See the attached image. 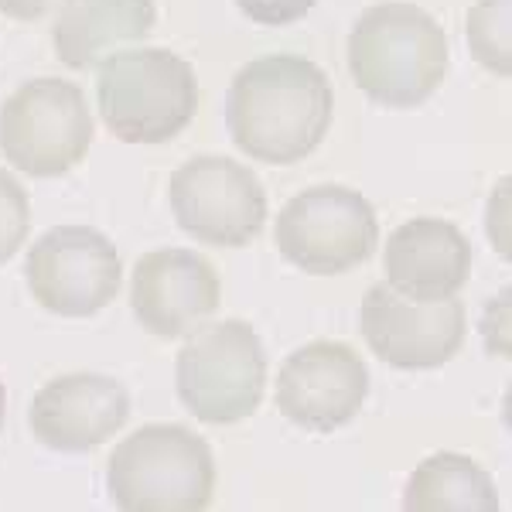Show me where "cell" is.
Segmentation results:
<instances>
[{
    "instance_id": "6da1fadb",
    "label": "cell",
    "mask_w": 512,
    "mask_h": 512,
    "mask_svg": "<svg viewBox=\"0 0 512 512\" xmlns=\"http://www.w3.org/2000/svg\"><path fill=\"white\" fill-rule=\"evenodd\" d=\"M335 93L325 69L277 52L246 62L229 82V140L260 164H297L318 151L332 127Z\"/></svg>"
},
{
    "instance_id": "7a4b0ae2",
    "label": "cell",
    "mask_w": 512,
    "mask_h": 512,
    "mask_svg": "<svg viewBox=\"0 0 512 512\" xmlns=\"http://www.w3.org/2000/svg\"><path fill=\"white\" fill-rule=\"evenodd\" d=\"M349 72L373 103L414 110L448 76V35L424 7L407 0L366 7L349 31Z\"/></svg>"
},
{
    "instance_id": "3957f363",
    "label": "cell",
    "mask_w": 512,
    "mask_h": 512,
    "mask_svg": "<svg viewBox=\"0 0 512 512\" xmlns=\"http://www.w3.org/2000/svg\"><path fill=\"white\" fill-rule=\"evenodd\" d=\"M106 489L123 512H202L216 492V458L192 427L144 424L113 448Z\"/></svg>"
},
{
    "instance_id": "277c9868",
    "label": "cell",
    "mask_w": 512,
    "mask_h": 512,
    "mask_svg": "<svg viewBox=\"0 0 512 512\" xmlns=\"http://www.w3.org/2000/svg\"><path fill=\"white\" fill-rule=\"evenodd\" d=\"M96 103L123 144H168L198 110V79L168 48H123L99 62Z\"/></svg>"
},
{
    "instance_id": "5b68a950",
    "label": "cell",
    "mask_w": 512,
    "mask_h": 512,
    "mask_svg": "<svg viewBox=\"0 0 512 512\" xmlns=\"http://www.w3.org/2000/svg\"><path fill=\"white\" fill-rule=\"evenodd\" d=\"M267 386V355L253 325L239 318L195 328L175 359V390L202 424H236L256 414Z\"/></svg>"
},
{
    "instance_id": "8992f818",
    "label": "cell",
    "mask_w": 512,
    "mask_h": 512,
    "mask_svg": "<svg viewBox=\"0 0 512 512\" xmlns=\"http://www.w3.org/2000/svg\"><path fill=\"white\" fill-rule=\"evenodd\" d=\"M93 144L86 93L65 79L21 82L0 106V154L31 178L69 175Z\"/></svg>"
},
{
    "instance_id": "52a82bcc",
    "label": "cell",
    "mask_w": 512,
    "mask_h": 512,
    "mask_svg": "<svg viewBox=\"0 0 512 512\" xmlns=\"http://www.w3.org/2000/svg\"><path fill=\"white\" fill-rule=\"evenodd\" d=\"M277 250L311 277H338L379 246V219L366 195L345 185H315L294 195L274 222Z\"/></svg>"
},
{
    "instance_id": "ba28073f",
    "label": "cell",
    "mask_w": 512,
    "mask_h": 512,
    "mask_svg": "<svg viewBox=\"0 0 512 512\" xmlns=\"http://www.w3.org/2000/svg\"><path fill=\"white\" fill-rule=\"evenodd\" d=\"M171 212L185 236L202 246L253 243L267 226V192L253 168L222 154H202L185 161L171 175Z\"/></svg>"
},
{
    "instance_id": "9c48e42d",
    "label": "cell",
    "mask_w": 512,
    "mask_h": 512,
    "mask_svg": "<svg viewBox=\"0 0 512 512\" xmlns=\"http://www.w3.org/2000/svg\"><path fill=\"white\" fill-rule=\"evenodd\" d=\"M31 297L59 318H89L120 294L123 263L110 236L93 226H55L24 260Z\"/></svg>"
},
{
    "instance_id": "30bf717a",
    "label": "cell",
    "mask_w": 512,
    "mask_h": 512,
    "mask_svg": "<svg viewBox=\"0 0 512 512\" xmlns=\"http://www.w3.org/2000/svg\"><path fill=\"white\" fill-rule=\"evenodd\" d=\"M359 332L393 369H437L465 345L468 318L458 297L410 301L390 284H373L359 304Z\"/></svg>"
},
{
    "instance_id": "8fae6325",
    "label": "cell",
    "mask_w": 512,
    "mask_h": 512,
    "mask_svg": "<svg viewBox=\"0 0 512 512\" xmlns=\"http://www.w3.org/2000/svg\"><path fill=\"white\" fill-rule=\"evenodd\" d=\"M277 410L308 434H332L352 424L369 396V369L345 342L318 338L280 362Z\"/></svg>"
},
{
    "instance_id": "7c38bea8",
    "label": "cell",
    "mask_w": 512,
    "mask_h": 512,
    "mask_svg": "<svg viewBox=\"0 0 512 512\" xmlns=\"http://www.w3.org/2000/svg\"><path fill=\"white\" fill-rule=\"evenodd\" d=\"M219 274L195 250H151L137 260L130 280V308L144 332L181 338L219 311Z\"/></svg>"
},
{
    "instance_id": "4fadbf2b",
    "label": "cell",
    "mask_w": 512,
    "mask_h": 512,
    "mask_svg": "<svg viewBox=\"0 0 512 512\" xmlns=\"http://www.w3.org/2000/svg\"><path fill=\"white\" fill-rule=\"evenodd\" d=\"M130 417V393L103 373H69L45 383L31 400L28 420L38 444L82 454L106 444Z\"/></svg>"
},
{
    "instance_id": "5bb4252c",
    "label": "cell",
    "mask_w": 512,
    "mask_h": 512,
    "mask_svg": "<svg viewBox=\"0 0 512 512\" xmlns=\"http://www.w3.org/2000/svg\"><path fill=\"white\" fill-rule=\"evenodd\" d=\"M383 270L386 284L410 301L458 297L472 274V243L448 219H410L386 239Z\"/></svg>"
},
{
    "instance_id": "9a60e30c",
    "label": "cell",
    "mask_w": 512,
    "mask_h": 512,
    "mask_svg": "<svg viewBox=\"0 0 512 512\" xmlns=\"http://www.w3.org/2000/svg\"><path fill=\"white\" fill-rule=\"evenodd\" d=\"M154 0H62L52 28L55 55L65 69H93L120 45L144 41L154 31Z\"/></svg>"
},
{
    "instance_id": "2e32d148",
    "label": "cell",
    "mask_w": 512,
    "mask_h": 512,
    "mask_svg": "<svg viewBox=\"0 0 512 512\" xmlns=\"http://www.w3.org/2000/svg\"><path fill=\"white\" fill-rule=\"evenodd\" d=\"M410 512H495L499 492L482 465L458 451H437L414 468L403 492Z\"/></svg>"
},
{
    "instance_id": "e0dca14e",
    "label": "cell",
    "mask_w": 512,
    "mask_h": 512,
    "mask_svg": "<svg viewBox=\"0 0 512 512\" xmlns=\"http://www.w3.org/2000/svg\"><path fill=\"white\" fill-rule=\"evenodd\" d=\"M509 11H512V0H478L465 18V35H468V48H472L475 62L499 79H509V72H512Z\"/></svg>"
},
{
    "instance_id": "ac0fdd59",
    "label": "cell",
    "mask_w": 512,
    "mask_h": 512,
    "mask_svg": "<svg viewBox=\"0 0 512 512\" xmlns=\"http://www.w3.org/2000/svg\"><path fill=\"white\" fill-rule=\"evenodd\" d=\"M31 229V202L21 181L0 168V267L24 246Z\"/></svg>"
},
{
    "instance_id": "d6986e66",
    "label": "cell",
    "mask_w": 512,
    "mask_h": 512,
    "mask_svg": "<svg viewBox=\"0 0 512 512\" xmlns=\"http://www.w3.org/2000/svg\"><path fill=\"white\" fill-rule=\"evenodd\" d=\"M315 4L318 0H236L239 11L263 28H287V24L301 21Z\"/></svg>"
},
{
    "instance_id": "ffe728a7",
    "label": "cell",
    "mask_w": 512,
    "mask_h": 512,
    "mask_svg": "<svg viewBox=\"0 0 512 512\" xmlns=\"http://www.w3.org/2000/svg\"><path fill=\"white\" fill-rule=\"evenodd\" d=\"M62 7V0H0V11L14 21H41Z\"/></svg>"
},
{
    "instance_id": "44dd1931",
    "label": "cell",
    "mask_w": 512,
    "mask_h": 512,
    "mask_svg": "<svg viewBox=\"0 0 512 512\" xmlns=\"http://www.w3.org/2000/svg\"><path fill=\"white\" fill-rule=\"evenodd\" d=\"M4 410H7V393H4V383H0V427H4Z\"/></svg>"
}]
</instances>
